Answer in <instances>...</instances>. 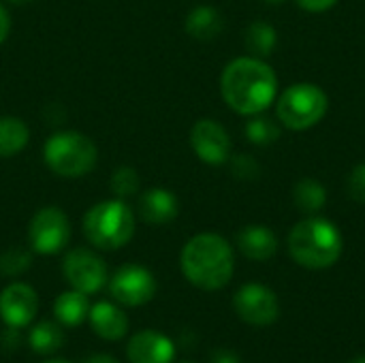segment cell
I'll list each match as a JSON object with an SVG mask.
<instances>
[{
	"label": "cell",
	"instance_id": "cb8c5ba5",
	"mask_svg": "<svg viewBox=\"0 0 365 363\" xmlns=\"http://www.w3.org/2000/svg\"><path fill=\"white\" fill-rule=\"evenodd\" d=\"M109 186H111L113 195H118L120 199L130 197L139 190V175L133 167H118L111 175Z\"/></svg>",
	"mask_w": 365,
	"mask_h": 363
},
{
	"label": "cell",
	"instance_id": "9a60e30c",
	"mask_svg": "<svg viewBox=\"0 0 365 363\" xmlns=\"http://www.w3.org/2000/svg\"><path fill=\"white\" fill-rule=\"evenodd\" d=\"M237 248L252 261H269L278 252V237L265 225H248L237 233Z\"/></svg>",
	"mask_w": 365,
	"mask_h": 363
},
{
	"label": "cell",
	"instance_id": "277c9868",
	"mask_svg": "<svg viewBox=\"0 0 365 363\" xmlns=\"http://www.w3.org/2000/svg\"><path fill=\"white\" fill-rule=\"evenodd\" d=\"M83 233L94 248L118 250L135 235V214L120 199L101 201L86 212Z\"/></svg>",
	"mask_w": 365,
	"mask_h": 363
},
{
	"label": "cell",
	"instance_id": "4dcf8cb0",
	"mask_svg": "<svg viewBox=\"0 0 365 363\" xmlns=\"http://www.w3.org/2000/svg\"><path fill=\"white\" fill-rule=\"evenodd\" d=\"M86 363H118L113 357H109V355H92L90 359Z\"/></svg>",
	"mask_w": 365,
	"mask_h": 363
},
{
	"label": "cell",
	"instance_id": "e575fe53",
	"mask_svg": "<svg viewBox=\"0 0 365 363\" xmlns=\"http://www.w3.org/2000/svg\"><path fill=\"white\" fill-rule=\"evenodd\" d=\"M353 363H365V357H359V359H355Z\"/></svg>",
	"mask_w": 365,
	"mask_h": 363
},
{
	"label": "cell",
	"instance_id": "1f68e13d",
	"mask_svg": "<svg viewBox=\"0 0 365 363\" xmlns=\"http://www.w3.org/2000/svg\"><path fill=\"white\" fill-rule=\"evenodd\" d=\"M263 2H267V4H274V6H276V4H282L284 0H263Z\"/></svg>",
	"mask_w": 365,
	"mask_h": 363
},
{
	"label": "cell",
	"instance_id": "83f0119b",
	"mask_svg": "<svg viewBox=\"0 0 365 363\" xmlns=\"http://www.w3.org/2000/svg\"><path fill=\"white\" fill-rule=\"evenodd\" d=\"M295 2L308 13H325L329 9H334L340 0H295Z\"/></svg>",
	"mask_w": 365,
	"mask_h": 363
},
{
	"label": "cell",
	"instance_id": "6da1fadb",
	"mask_svg": "<svg viewBox=\"0 0 365 363\" xmlns=\"http://www.w3.org/2000/svg\"><path fill=\"white\" fill-rule=\"evenodd\" d=\"M276 71L255 56L231 60L220 75V94L229 109L240 116H259L267 111L278 98Z\"/></svg>",
	"mask_w": 365,
	"mask_h": 363
},
{
	"label": "cell",
	"instance_id": "d4e9b609",
	"mask_svg": "<svg viewBox=\"0 0 365 363\" xmlns=\"http://www.w3.org/2000/svg\"><path fill=\"white\" fill-rule=\"evenodd\" d=\"M30 252L24 250V248H11L6 252L0 255V272L4 276H17V274H24L28 267H30Z\"/></svg>",
	"mask_w": 365,
	"mask_h": 363
},
{
	"label": "cell",
	"instance_id": "44dd1931",
	"mask_svg": "<svg viewBox=\"0 0 365 363\" xmlns=\"http://www.w3.org/2000/svg\"><path fill=\"white\" fill-rule=\"evenodd\" d=\"M30 131L19 118H0V158H11L26 148Z\"/></svg>",
	"mask_w": 365,
	"mask_h": 363
},
{
	"label": "cell",
	"instance_id": "9c48e42d",
	"mask_svg": "<svg viewBox=\"0 0 365 363\" xmlns=\"http://www.w3.org/2000/svg\"><path fill=\"white\" fill-rule=\"evenodd\" d=\"M109 291L122 306H143L156 293V278L143 265H122L109 282Z\"/></svg>",
	"mask_w": 365,
	"mask_h": 363
},
{
	"label": "cell",
	"instance_id": "8992f818",
	"mask_svg": "<svg viewBox=\"0 0 365 363\" xmlns=\"http://www.w3.org/2000/svg\"><path fill=\"white\" fill-rule=\"evenodd\" d=\"M45 165L60 178H81L98 160L94 141L77 131H62L47 139L43 148Z\"/></svg>",
	"mask_w": 365,
	"mask_h": 363
},
{
	"label": "cell",
	"instance_id": "7c38bea8",
	"mask_svg": "<svg viewBox=\"0 0 365 363\" xmlns=\"http://www.w3.org/2000/svg\"><path fill=\"white\" fill-rule=\"evenodd\" d=\"M38 310V297L26 282H13L0 293V317L11 329L32 323Z\"/></svg>",
	"mask_w": 365,
	"mask_h": 363
},
{
	"label": "cell",
	"instance_id": "7a4b0ae2",
	"mask_svg": "<svg viewBox=\"0 0 365 363\" xmlns=\"http://www.w3.org/2000/svg\"><path fill=\"white\" fill-rule=\"evenodd\" d=\"M180 265L190 285L203 291H218L233 278V248L218 233H199L182 248Z\"/></svg>",
	"mask_w": 365,
	"mask_h": 363
},
{
	"label": "cell",
	"instance_id": "ba28073f",
	"mask_svg": "<svg viewBox=\"0 0 365 363\" xmlns=\"http://www.w3.org/2000/svg\"><path fill=\"white\" fill-rule=\"evenodd\" d=\"M64 278L68 285L86 295L98 293L107 282V265L98 255L86 248H75L64 257L62 263Z\"/></svg>",
	"mask_w": 365,
	"mask_h": 363
},
{
	"label": "cell",
	"instance_id": "4316f807",
	"mask_svg": "<svg viewBox=\"0 0 365 363\" xmlns=\"http://www.w3.org/2000/svg\"><path fill=\"white\" fill-rule=\"evenodd\" d=\"M349 197L357 203H365V163H359L353 167V171L349 173Z\"/></svg>",
	"mask_w": 365,
	"mask_h": 363
},
{
	"label": "cell",
	"instance_id": "603a6c76",
	"mask_svg": "<svg viewBox=\"0 0 365 363\" xmlns=\"http://www.w3.org/2000/svg\"><path fill=\"white\" fill-rule=\"evenodd\" d=\"M244 133H246V139L252 145L265 148V145H272V143L278 141V137H280V122H274V120L265 118L263 113L250 116V120L244 126Z\"/></svg>",
	"mask_w": 365,
	"mask_h": 363
},
{
	"label": "cell",
	"instance_id": "484cf974",
	"mask_svg": "<svg viewBox=\"0 0 365 363\" xmlns=\"http://www.w3.org/2000/svg\"><path fill=\"white\" fill-rule=\"evenodd\" d=\"M231 163V173L237 178V180H244V182H252L261 175V165L255 156L250 154H237V156H231L229 158Z\"/></svg>",
	"mask_w": 365,
	"mask_h": 363
},
{
	"label": "cell",
	"instance_id": "836d02e7",
	"mask_svg": "<svg viewBox=\"0 0 365 363\" xmlns=\"http://www.w3.org/2000/svg\"><path fill=\"white\" fill-rule=\"evenodd\" d=\"M45 363H68V362H62V359H49V362Z\"/></svg>",
	"mask_w": 365,
	"mask_h": 363
},
{
	"label": "cell",
	"instance_id": "d6986e66",
	"mask_svg": "<svg viewBox=\"0 0 365 363\" xmlns=\"http://www.w3.org/2000/svg\"><path fill=\"white\" fill-rule=\"evenodd\" d=\"M293 203L306 216H317L327 205V188L314 178H302L293 186Z\"/></svg>",
	"mask_w": 365,
	"mask_h": 363
},
{
	"label": "cell",
	"instance_id": "f546056e",
	"mask_svg": "<svg viewBox=\"0 0 365 363\" xmlns=\"http://www.w3.org/2000/svg\"><path fill=\"white\" fill-rule=\"evenodd\" d=\"M212 363H240V359L233 351H216L212 357Z\"/></svg>",
	"mask_w": 365,
	"mask_h": 363
},
{
	"label": "cell",
	"instance_id": "d590c367",
	"mask_svg": "<svg viewBox=\"0 0 365 363\" xmlns=\"http://www.w3.org/2000/svg\"><path fill=\"white\" fill-rule=\"evenodd\" d=\"M184 363H190V362H184Z\"/></svg>",
	"mask_w": 365,
	"mask_h": 363
},
{
	"label": "cell",
	"instance_id": "7402d4cb",
	"mask_svg": "<svg viewBox=\"0 0 365 363\" xmlns=\"http://www.w3.org/2000/svg\"><path fill=\"white\" fill-rule=\"evenodd\" d=\"M62 342H64L62 329L53 321H41L28 334V344L38 355H51V353H56L62 347Z\"/></svg>",
	"mask_w": 365,
	"mask_h": 363
},
{
	"label": "cell",
	"instance_id": "8fae6325",
	"mask_svg": "<svg viewBox=\"0 0 365 363\" xmlns=\"http://www.w3.org/2000/svg\"><path fill=\"white\" fill-rule=\"evenodd\" d=\"M233 304H235V312L240 315L242 321H246L250 325H259V327L272 325L280 312L276 293L259 282L244 285L235 293Z\"/></svg>",
	"mask_w": 365,
	"mask_h": 363
},
{
	"label": "cell",
	"instance_id": "30bf717a",
	"mask_svg": "<svg viewBox=\"0 0 365 363\" xmlns=\"http://www.w3.org/2000/svg\"><path fill=\"white\" fill-rule=\"evenodd\" d=\"M190 145L197 158L205 165L218 167L229 163L231 158V137L227 128L212 118L195 122V126L190 128Z\"/></svg>",
	"mask_w": 365,
	"mask_h": 363
},
{
	"label": "cell",
	"instance_id": "5b68a950",
	"mask_svg": "<svg viewBox=\"0 0 365 363\" xmlns=\"http://www.w3.org/2000/svg\"><path fill=\"white\" fill-rule=\"evenodd\" d=\"M274 105L280 126L289 131H308L327 116L329 96L321 86L299 81L278 92Z\"/></svg>",
	"mask_w": 365,
	"mask_h": 363
},
{
	"label": "cell",
	"instance_id": "ac0fdd59",
	"mask_svg": "<svg viewBox=\"0 0 365 363\" xmlns=\"http://www.w3.org/2000/svg\"><path fill=\"white\" fill-rule=\"evenodd\" d=\"M88 315H90L88 295L77 289L64 291L62 295H58V300L53 304V317L58 319V323L68 325V327L81 325Z\"/></svg>",
	"mask_w": 365,
	"mask_h": 363
},
{
	"label": "cell",
	"instance_id": "e0dca14e",
	"mask_svg": "<svg viewBox=\"0 0 365 363\" xmlns=\"http://www.w3.org/2000/svg\"><path fill=\"white\" fill-rule=\"evenodd\" d=\"M225 28L222 15L207 4L195 6L186 17V32L197 41H214Z\"/></svg>",
	"mask_w": 365,
	"mask_h": 363
},
{
	"label": "cell",
	"instance_id": "3957f363",
	"mask_svg": "<svg viewBox=\"0 0 365 363\" xmlns=\"http://www.w3.org/2000/svg\"><path fill=\"white\" fill-rule=\"evenodd\" d=\"M342 248L344 242L340 229L319 214L299 220L289 233V252L293 261L306 270L331 267L338 263Z\"/></svg>",
	"mask_w": 365,
	"mask_h": 363
},
{
	"label": "cell",
	"instance_id": "4fadbf2b",
	"mask_svg": "<svg viewBox=\"0 0 365 363\" xmlns=\"http://www.w3.org/2000/svg\"><path fill=\"white\" fill-rule=\"evenodd\" d=\"M126 353L130 363H171L175 357V347L165 334L143 329L130 338Z\"/></svg>",
	"mask_w": 365,
	"mask_h": 363
},
{
	"label": "cell",
	"instance_id": "2e32d148",
	"mask_svg": "<svg viewBox=\"0 0 365 363\" xmlns=\"http://www.w3.org/2000/svg\"><path fill=\"white\" fill-rule=\"evenodd\" d=\"M90 325L92 329L96 332L98 338L103 340H109V342H115V340H122L128 332V319L126 315L109 304V302H98L90 308Z\"/></svg>",
	"mask_w": 365,
	"mask_h": 363
},
{
	"label": "cell",
	"instance_id": "ffe728a7",
	"mask_svg": "<svg viewBox=\"0 0 365 363\" xmlns=\"http://www.w3.org/2000/svg\"><path fill=\"white\" fill-rule=\"evenodd\" d=\"M244 43H246V49L250 51L248 56L265 60L267 56L274 53V49L278 45V32H276V28L272 24H267L263 19H257L246 28Z\"/></svg>",
	"mask_w": 365,
	"mask_h": 363
},
{
	"label": "cell",
	"instance_id": "5bb4252c",
	"mask_svg": "<svg viewBox=\"0 0 365 363\" xmlns=\"http://www.w3.org/2000/svg\"><path fill=\"white\" fill-rule=\"evenodd\" d=\"M180 212L178 197L167 188H150L139 197V216L148 225H167Z\"/></svg>",
	"mask_w": 365,
	"mask_h": 363
},
{
	"label": "cell",
	"instance_id": "d6a6232c",
	"mask_svg": "<svg viewBox=\"0 0 365 363\" xmlns=\"http://www.w3.org/2000/svg\"><path fill=\"white\" fill-rule=\"evenodd\" d=\"M6 2H13V4H26V2H30V0H6Z\"/></svg>",
	"mask_w": 365,
	"mask_h": 363
},
{
	"label": "cell",
	"instance_id": "f1b7e54d",
	"mask_svg": "<svg viewBox=\"0 0 365 363\" xmlns=\"http://www.w3.org/2000/svg\"><path fill=\"white\" fill-rule=\"evenodd\" d=\"M9 30H11V17H9L6 9L0 4V45L6 41V36H9Z\"/></svg>",
	"mask_w": 365,
	"mask_h": 363
},
{
	"label": "cell",
	"instance_id": "52a82bcc",
	"mask_svg": "<svg viewBox=\"0 0 365 363\" xmlns=\"http://www.w3.org/2000/svg\"><path fill=\"white\" fill-rule=\"evenodd\" d=\"M28 240L34 252L56 255L71 240V223L60 208H41L28 227Z\"/></svg>",
	"mask_w": 365,
	"mask_h": 363
}]
</instances>
